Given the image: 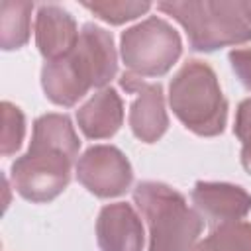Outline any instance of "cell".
<instances>
[{"label":"cell","instance_id":"obj_1","mask_svg":"<svg viewBox=\"0 0 251 251\" xmlns=\"http://www.w3.org/2000/svg\"><path fill=\"white\" fill-rule=\"evenodd\" d=\"M116 71L118 55L112 35L94 24H86L69 55L43 65L41 84L51 102L73 106L90 88L106 86L116 76Z\"/></svg>","mask_w":251,"mask_h":251},{"label":"cell","instance_id":"obj_2","mask_svg":"<svg viewBox=\"0 0 251 251\" xmlns=\"http://www.w3.org/2000/svg\"><path fill=\"white\" fill-rule=\"evenodd\" d=\"M133 200L149 226V251H192L202 227V216L188 208L186 198L163 182L145 180L133 190Z\"/></svg>","mask_w":251,"mask_h":251},{"label":"cell","instance_id":"obj_3","mask_svg":"<svg viewBox=\"0 0 251 251\" xmlns=\"http://www.w3.org/2000/svg\"><path fill=\"white\" fill-rule=\"evenodd\" d=\"M169 102L180 124L196 135L214 137L224 131L227 102L214 69L198 59L186 61L169 86Z\"/></svg>","mask_w":251,"mask_h":251},{"label":"cell","instance_id":"obj_4","mask_svg":"<svg viewBox=\"0 0 251 251\" xmlns=\"http://www.w3.org/2000/svg\"><path fill=\"white\" fill-rule=\"evenodd\" d=\"M157 8L184 27L194 51L208 53L251 41V24L243 18L237 2H161Z\"/></svg>","mask_w":251,"mask_h":251},{"label":"cell","instance_id":"obj_5","mask_svg":"<svg viewBox=\"0 0 251 251\" xmlns=\"http://www.w3.org/2000/svg\"><path fill=\"white\" fill-rule=\"evenodd\" d=\"M180 37L161 18H147L122 33V59L127 73L145 78L165 75L180 57Z\"/></svg>","mask_w":251,"mask_h":251},{"label":"cell","instance_id":"obj_6","mask_svg":"<svg viewBox=\"0 0 251 251\" xmlns=\"http://www.w3.org/2000/svg\"><path fill=\"white\" fill-rule=\"evenodd\" d=\"M73 159L49 149H27L12 163L14 188L29 202L43 204L57 198L71 180Z\"/></svg>","mask_w":251,"mask_h":251},{"label":"cell","instance_id":"obj_7","mask_svg":"<svg viewBox=\"0 0 251 251\" xmlns=\"http://www.w3.org/2000/svg\"><path fill=\"white\" fill-rule=\"evenodd\" d=\"M78 182L100 198L124 194L131 184V165L114 145H94L76 163Z\"/></svg>","mask_w":251,"mask_h":251},{"label":"cell","instance_id":"obj_8","mask_svg":"<svg viewBox=\"0 0 251 251\" xmlns=\"http://www.w3.org/2000/svg\"><path fill=\"white\" fill-rule=\"evenodd\" d=\"M196 212L214 227L241 222L251 212V194L237 184L200 180L192 188Z\"/></svg>","mask_w":251,"mask_h":251},{"label":"cell","instance_id":"obj_9","mask_svg":"<svg viewBox=\"0 0 251 251\" xmlns=\"http://www.w3.org/2000/svg\"><path fill=\"white\" fill-rule=\"evenodd\" d=\"M96 239L102 251H141L143 226L137 212L126 202L104 206L96 222Z\"/></svg>","mask_w":251,"mask_h":251},{"label":"cell","instance_id":"obj_10","mask_svg":"<svg viewBox=\"0 0 251 251\" xmlns=\"http://www.w3.org/2000/svg\"><path fill=\"white\" fill-rule=\"evenodd\" d=\"M78 27L75 18L57 4H43L35 16V43L39 53L47 59L69 55L78 43Z\"/></svg>","mask_w":251,"mask_h":251},{"label":"cell","instance_id":"obj_11","mask_svg":"<svg viewBox=\"0 0 251 251\" xmlns=\"http://www.w3.org/2000/svg\"><path fill=\"white\" fill-rule=\"evenodd\" d=\"M129 127L133 135L145 143L157 141L169 127V118L165 110V98L161 84L141 82L137 88V98L129 110Z\"/></svg>","mask_w":251,"mask_h":251},{"label":"cell","instance_id":"obj_12","mask_svg":"<svg viewBox=\"0 0 251 251\" xmlns=\"http://www.w3.org/2000/svg\"><path fill=\"white\" fill-rule=\"evenodd\" d=\"M122 120H124V106L120 94L114 88L98 90L76 112L78 127L88 139L112 137L120 129Z\"/></svg>","mask_w":251,"mask_h":251},{"label":"cell","instance_id":"obj_13","mask_svg":"<svg viewBox=\"0 0 251 251\" xmlns=\"http://www.w3.org/2000/svg\"><path fill=\"white\" fill-rule=\"evenodd\" d=\"M31 149H49L59 151L73 161L78 155V135L71 124V120L63 114H45L33 124V135H31Z\"/></svg>","mask_w":251,"mask_h":251},{"label":"cell","instance_id":"obj_14","mask_svg":"<svg viewBox=\"0 0 251 251\" xmlns=\"http://www.w3.org/2000/svg\"><path fill=\"white\" fill-rule=\"evenodd\" d=\"M31 2H12L4 0L0 4V43L4 51L20 49L29 39V16Z\"/></svg>","mask_w":251,"mask_h":251},{"label":"cell","instance_id":"obj_15","mask_svg":"<svg viewBox=\"0 0 251 251\" xmlns=\"http://www.w3.org/2000/svg\"><path fill=\"white\" fill-rule=\"evenodd\" d=\"M192 251H251V224L231 222L218 226Z\"/></svg>","mask_w":251,"mask_h":251},{"label":"cell","instance_id":"obj_16","mask_svg":"<svg viewBox=\"0 0 251 251\" xmlns=\"http://www.w3.org/2000/svg\"><path fill=\"white\" fill-rule=\"evenodd\" d=\"M86 10H90L96 18L112 24V25H120L124 22L135 20L141 14L149 12L151 4L149 2H126V0H110V2H84L82 4Z\"/></svg>","mask_w":251,"mask_h":251},{"label":"cell","instance_id":"obj_17","mask_svg":"<svg viewBox=\"0 0 251 251\" xmlns=\"http://www.w3.org/2000/svg\"><path fill=\"white\" fill-rule=\"evenodd\" d=\"M2 155L10 157L14 155L25 135V120L18 106L12 102L2 104Z\"/></svg>","mask_w":251,"mask_h":251},{"label":"cell","instance_id":"obj_18","mask_svg":"<svg viewBox=\"0 0 251 251\" xmlns=\"http://www.w3.org/2000/svg\"><path fill=\"white\" fill-rule=\"evenodd\" d=\"M229 63H231L233 73L241 80V84L247 90H251V47L233 49L229 53Z\"/></svg>","mask_w":251,"mask_h":251},{"label":"cell","instance_id":"obj_19","mask_svg":"<svg viewBox=\"0 0 251 251\" xmlns=\"http://www.w3.org/2000/svg\"><path fill=\"white\" fill-rule=\"evenodd\" d=\"M233 131H235L237 139H241V141L251 139V98L243 100V102L237 106Z\"/></svg>","mask_w":251,"mask_h":251},{"label":"cell","instance_id":"obj_20","mask_svg":"<svg viewBox=\"0 0 251 251\" xmlns=\"http://www.w3.org/2000/svg\"><path fill=\"white\" fill-rule=\"evenodd\" d=\"M241 163H243L245 171L251 175V139L243 141V149H241Z\"/></svg>","mask_w":251,"mask_h":251},{"label":"cell","instance_id":"obj_21","mask_svg":"<svg viewBox=\"0 0 251 251\" xmlns=\"http://www.w3.org/2000/svg\"><path fill=\"white\" fill-rule=\"evenodd\" d=\"M237 6H239V10H241L243 18L251 24V2H237Z\"/></svg>","mask_w":251,"mask_h":251}]
</instances>
